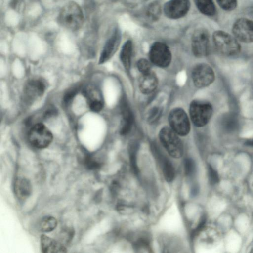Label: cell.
<instances>
[{
	"instance_id": "obj_1",
	"label": "cell",
	"mask_w": 253,
	"mask_h": 253,
	"mask_svg": "<svg viewBox=\"0 0 253 253\" xmlns=\"http://www.w3.org/2000/svg\"><path fill=\"white\" fill-rule=\"evenodd\" d=\"M58 21L63 27L71 31H76L83 24L84 15L79 5L74 2L70 1L60 10Z\"/></svg>"
},
{
	"instance_id": "obj_2",
	"label": "cell",
	"mask_w": 253,
	"mask_h": 253,
	"mask_svg": "<svg viewBox=\"0 0 253 253\" xmlns=\"http://www.w3.org/2000/svg\"><path fill=\"white\" fill-rule=\"evenodd\" d=\"M178 135L170 127L167 126L162 128L159 132L160 140L171 157L178 159L183 153V147Z\"/></svg>"
},
{
	"instance_id": "obj_3",
	"label": "cell",
	"mask_w": 253,
	"mask_h": 253,
	"mask_svg": "<svg viewBox=\"0 0 253 253\" xmlns=\"http://www.w3.org/2000/svg\"><path fill=\"white\" fill-rule=\"evenodd\" d=\"M213 42L216 49L225 56L235 55L241 49L237 39L223 31H217L213 33Z\"/></svg>"
},
{
	"instance_id": "obj_4",
	"label": "cell",
	"mask_w": 253,
	"mask_h": 253,
	"mask_svg": "<svg viewBox=\"0 0 253 253\" xmlns=\"http://www.w3.org/2000/svg\"><path fill=\"white\" fill-rule=\"evenodd\" d=\"M189 113L194 125L202 127L210 121L212 114V107L208 102L194 100L190 105Z\"/></svg>"
},
{
	"instance_id": "obj_5",
	"label": "cell",
	"mask_w": 253,
	"mask_h": 253,
	"mask_svg": "<svg viewBox=\"0 0 253 253\" xmlns=\"http://www.w3.org/2000/svg\"><path fill=\"white\" fill-rule=\"evenodd\" d=\"M28 140L34 147L43 149L48 147L51 143L53 135L44 124L38 123L33 125L30 129Z\"/></svg>"
},
{
	"instance_id": "obj_6",
	"label": "cell",
	"mask_w": 253,
	"mask_h": 253,
	"mask_svg": "<svg viewBox=\"0 0 253 253\" xmlns=\"http://www.w3.org/2000/svg\"><path fill=\"white\" fill-rule=\"evenodd\" d=\"M170 128L178 135L185 136L190 130V123L186 113L182 108L172 109L169 115Z\"/></svg>"
},
{
	"instance_id": "obj_7",
	"label": "cell",
	"mask_w": 253,
	"mask_h": 253,
	"mask_svg": "<svg viewBox=\"0 0 253 253\" xmlns=\"http://www.w3.org/2000/svg\"><path fill=\"white\" fill-rule=\"evenodd\" d=\"M214 78V71L208 64H199L192 70V80L194 85L198 88L209 86L213 82Z\"/></svg>"
},
{
	"instance_id": "obj_8",
	"label": "cell",
	"mask_w": 253,
	"mask_h": 253,
	"mask_svg": "<svg viewBox=\"0 0 253 253\" xmlns=\"http://www.w3.org/2000/svg\"><path fill=\"white\" fill-rule=\"evenodd\" d=\"M149 55L151 61L159 67L168 66L171 60V54L169 48L165 44L160 42L153 44Z\"/></svg>"
},
{
	"instance_id": "obj_9",
	"label": "cell",
	"mask_w": 253,
	"mask_h": 253,
	"mask_svg": "<svg viewBox=\"0 0 253 253\" xmlns=\"http://www.w3.org/2000/svg\"><path fill=\"white\" fill-rule=\"evenodd\" d=\"M209 35L205 29L196 30L192 37V50L197 57L206 56L209 51Z\"/></svg>"
},
{
	"instance_id": "obj_10",
	"label": "cell",
	"mask_w": 253,
	"mask_h": 253,
	"mask_svg": "<svg viewBox=\"0 0 253 253\" xmlns=\"http://www.w3.org/2000/svg\"><path fill=\"white\" fill-rule=\"evenodd\" d=\"M232 32L235 38L245 43L253 42V21L240 18L234 23Z\"/></svg>"
},
{
	"instance_id": "obj_11",
	"label": "cell",
	"mask_w": 253,
	"mask_h": 253,
	"mask_svg": "<svg viewBox=\"0 0 253 253\" xmlns=\"http://www.w3.org/2000/svg\"><path fill=\"white\" fill-rule=\"evenodd\" d=\"M190 5L189 0H170L165 4L164 10L168 18L178 19L186 14Z\"/></svg>"
},
{
	"instance_id": "obj_12",
	"label": "cell",
	"mask_w": 253,
	"mask_h": 253,
	"mask_svg": "<svg viewBox=\"0 0 253 253\" xmlns=\"http://www.w3.org/2000/svg\"><path fill=\"white\" fill-rule=\"evenodd\" d=\"M121 41V34L116 30L105 44L99 58V64H102L109 60L116 51Z\"/></svg>"
},
{
	"instance_id": "obj_13",
	"label": "cell",
	"mask_w": 253,
	"mask_h": 253,
	"mask_svg": "<svg viewBox=\"0 0 253 253\" xmlns=\"http://www.w3.org/2000/svg\"><path fill=\"white\" fill-rule=\"evenodd\" d=\"M158 81L155 74L152 71L141 74L139 80V88L145 94H150L157 88Z\"/></svg>"
},
{
	"instance_id": "obj_14",
	"label": "cell",
	"mask_w": 253,
	"mask_h": 253,
	"mask_svg": "<svg viewBox=\"0 0 253 253\" xmlns=\"http://www.w3.org/2000/svg\"><path fill=\"white\" fill-rule=\"evenodd\" d=\"M42 252L44 253H63L67 252L66 248L59 241H56L45 235L41 237Z\"/></svg>"
},
{
	"instance_id": "obj_15",
	"label": "cell",
	"mask_w": 253,
	"mask_h": 253,
	"mask_svg": "<svg viewBox=\"0 0 253 253\" xmlns=\"http://www.w3.org/2000/svg\"><path fill=\"white\" fill-rule=\"evenodd\" d=\"M45 90L44 84L38 80L29 82L24 90V93L28 100H32L42 95Z\"/></svg>"
},
{
	"instance_id": "obj_16",
	"label": "cell",
	"mask_w": 253,
	"mask_h": 253,
	"mask_svg": "<svg viewBox=\"0 0 253 253\" xmlns=\"http://www.w3.org/2000/svg\"><path fill=\"white\" fill-rule=\"evenodd\" d=\"M122 120L120 127V134L126 135L130 132L133 123V116L127 104L124 102L122 107Z\"/></svg>"
},
{
	"instance_id": "obj_17",
	"label": "cell",
	"mask_w": 253,
	"mask_h": 253,
	"mask_svg": "<svg viewBox=\"0 0 253 253\" xmlns=\"http://www.w3.org/2000/svg\"><path fill=\"white\" fill-rule=\"evenodd\" d=\"M15 191L19 198L26 199L32 192V185L30 181L26 178L17 179L15 183Z\"/></svg>"
},
{
	"instance_id": "obj_18",
	"label": "cell",
	"mask_w": 253,
	"mask_h": 253,
	"mask_svg": "<svg viewBox=\"0 0 253 253\" xmlns=\"http://www.w3.org/2000/svg\"><path fill=\"white\" fill-rule=\"evenodd\" d=\"M132 54V43L131 41H127L122 47L120 57L121 61L126 70H129L131 66Z\"/></svg>"
},
{
	"instance_id": "obj_19",
	"label": "cell",
	"mask_w": 253,
	"mask_h": 253,
	"mask_svg": "<svg viewBox=\"0 0 253 253\" xmlns=\"http://www.w3.org/2000/svg\"><path fill=\"white\" fill-rule=\"evenodd\" d=\"M160 156V155H159ZM160 162L162 164V172L165 180L169 182L173 181L175 177L174 168L171 162L166 158L160 156Z\"/></svg>"
},
{
	"instance_id": "obj_20",
	"label": "cell",
	"mask_w": 253,
	"mask_h": 253,
	"mask_svg": "<svg viewBox=\"0 0 253 253\" xmlns=\"http://www.w3.org/2000/svg\"><path fill=\"white\" fill-rule=\"evenodd\" d=\"M195 4L199 10L203 14L213 16L216 9L212 0H195Z\"/></svg>"
},
{
	"instance_id": "obj_21",
	"label": "cell",
	"mask_w": 253,
	"mask_h": 253,
	"mask_svg": "<svg viewBox=\"0 0 253 253\" xmlns=\"http://www.w3.org/2000/svg\"><path fill=\"white\" fill-rule=\"evenodd\" d=\"M221 125L222 128L227 131L235 130L238 126V119L234 114L225 115L221 119Z\"/></svg>"
},
{
	"instance_id": "obj_22",
	"label": "cell",
	"mask_w": 253,
	"mask_h": 253,
	"mask_svg": "<svg viewBox=\"0 0 253 253\" xmlns=\"http://www.w3.org/2000/svg\"><path fill=\"white\" fill-rule=\"evenodd\" d=\"M57 225L55 218L51 216L43 217L40 223V229L43 232H48L53 230Z\"/></svg>"
},
{
	"instance_id": "obj_23",
	"label": "cell",
	"mask_w": 253,
	"mask_h": 253,
	"mask_svg": "<svg viewBox=\"0 0 253 253\" xmlns=\"http://www.w3.org/2000/svg\"><path fill=\"white\" fill-rule=\"evenodd\" d=\"M161 6L157 1L150 4L148 6L146 11L147 17L151 21L157 20L161 15Z\"/></svg>"
},
{
	"instance_id": "obj_24",
	"label": "cell",
	"mask_w": 253,
	"mask_h": 253,
	"mask_svg": "<svg viewBox=\"0 0 253 253\" xmlns=\"http://www.w3.org/2000/svg\"><path fill=\"white\" fill-rule=\"evenodd\" d=\"M184 170L187 176L191 177L194 175L196 171V164L193 159L187 158L185 160Z\"/></svg>"
},
{
	"instance_id": "obj_25",
	"label": "cell",
	"mask_w": 253,
	"mask_h": 253,
	"mask_svg": "<svg viewBox=\"0 0 253 253\" xmlns=\"http://www.w3.org/2000/svg\"><path fill=\"white\" fill-rule=\"evenodd\" d=\"M219 6L226 11L234 10L237 6V0H216Z\"/></svg>"
},
{
	"instance_id": "obj_26",
	"label": "cell",
	"mask_w": 253,
	"mask_h": 253,
	"mask_svg": "<svg viewBox=\"0 0 253 253\" xmlns=\"http://www.w3.org/2000/svg\"><path fill=\"white\" fill-rule=\"evenodd\" d=\"M84 163L85 166L90 169H98L101 166V163L91 156H86L84 158Z\"/></svg>"
},
{
	"instance_id": "obj_27",
	"label": "cell",
	"mask_w": 253,
	"mask_h": 253,
	"mask_svg": "<svg viewBox=\"0 0 253 253\" xmlns=\"http://www.w3.org/2000/svg\"><path fill=\"white\" fill-rule=\"evenodd\" d=\"M74 231L71 228L63 229L61 232L60 242L63 244H67L70 242L73 237Z\"/></svg>"
},
{
	"instance_id": "obj_28",
	"label": "cell",
	"mask_w": 253,
	"mask_h": 253,
	"mask_svg": "<svg viewBox=\"0 0 253 253\" xmlns=\"http://www.w3.org/2000/svg\"><path fill=\"white\" fill-rule=\"evenodd\" d=\"M137 66L138 70L141 73V74L151 71V64L150 62L145 59H140L137 61Z\"/></svg>"
},
{
	"instance_id": "obj_29",
	"label": "cell",
	"mask_w": 253,
	"mask_h": 253,
	"mask_svg": "<svg viewBox=\"0 0 253 253\" xmlns=\"http://www.w3.org/2000/svg\"><path fill=\"white\" fill-rule=\"evenodd\" d=\"M136 146H131L129 150V158L130 165L133 172L135 173H137L138 169L136 164Z\"/></svg>"
},
{
	"instance_id": "obj_30",
	"label": "cell",
	"mask_w": 253,
	"mask_h": 253,
	"mask_svg": "<svg viewBox=\"0 0 253 253\" xmlns=\"http://www.w3.org/2000/svg\"><path fill=\"white\" fill-rule=\"evenodd\" d=\"M161 110L158 107L153 108L149 112L148 121L149 123H153L159 120L161 116Z\"/></svg>"
},
{
	"instance_id": "obj_31",
	"label": "cell",
	"mask_w": 253,
	"mask_h": 253,
	"mask_svg": "<svg viewBox=\"0 0 253 253\" xmlns=\"http://www.w3.org/2000/svg\"><path fill=\"white\" fill-rule=\"evenodd\" d=\"M209 176L211 182L215 184L218 181V176L216 171L210 166H209Z\"/></svg>"
},
{
	"instance_id": "obj_32",
	"label": "cell",
	"mask_w": 253,
	"mask_h": 253,
	"mask_svg": "<svg viewBox=\"0 0 253 253\" xmlns=\"http://www.w3.org/2000/svg\"><path fill=\"white\" fill-rule=\"evenodd\" d=\"M77 93L76 89L70 90L64 95L63 100L65 103H69Z\"/></svg>"
},
{
	"instance_id": "obj_33",
	"label": "cell",
	"mask_w": 253,
	"mask_h": 253,
	"mask_svg": "<svg viewBox=\"0 0 253 253\" xmlns=\"http://www.w3.org/2000/svg\"><path fill=\"white\" fill-rule=\"evenodd\" d=\"M23 2L21 0H12L11 1V7L17 10H20L23 6Z\"/></svg>"
},
{
	"instance_id": "obj_34",
	"label": "cell",
	"mask_w": 253,
	"mask_h": 253,
	"mask_svg": "<svg viewBox=\"0 0 253 253\" xmlns=\"http://www.w3.org/2000/svg\"><path fill=\"white\" fill-rule=\"evenodd\" d=\"M198 189L197 187H194L192 188V190H191V193L192 195H195L198 192Z\"/></svg>"
},
{
	"instance_id": "obj_35",
	"label": "cell",
	"mask_w": 253,
	"mask_h": 253,
	"mask_svg": "<svg viewBox=\"0 0 253 253\" xmlns=\"http://www.w3.org/2000/svg\"><path fill=\"white\" fill-rule=\"evenodd\" d=\"M246 144L247 145H249V146H251L253 147V140H248V141H247L246 142Z\"/></svg>"
}]
</instances>
